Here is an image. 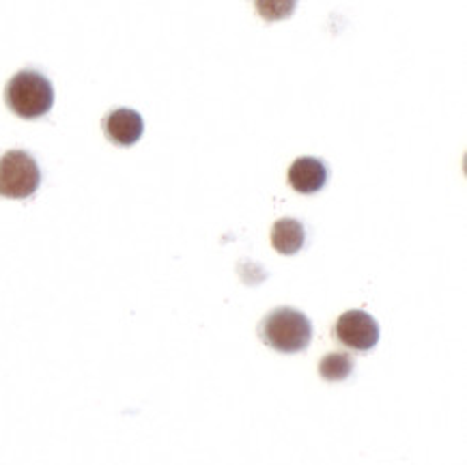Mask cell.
Wrapping results in <instances>:
<instances>
[{"label": "cell", "mask_w": 467, "mask_h": 465, "mask_svg": "<svg viewBox=\"0 0 467 465\" xmlns=\"http://www.w3.org/2000/svg\"><path fill=\"white\" fill-rule=\"evenodd\" d=\"M297 7V0H254V9L263 20L278 22L293 16Z\"/></svg>", "instance_id": "obj_9"}, {"label": "cell", "mask_w": 467, "mask_h": 465, "mask_svg": "<svg viewBox=\"0 0 467 465\" xmlns=\"http://www.w3.org/2000/svg\"><path fill=\"white\" fill-rule=\"evenodd\" d=\"M104 129L115 145L131 147L140 140L142 132H145V121L136 110L119 108L104 119Z\"/></svg>", "instance_id": "obj_5"}, {"label": "cell", "mask_w": 467, "mask_h": 465, "mask_svg": "<svg viewBox=\"0 0 467 465\" xmlns=\"http://www.w3.org/2000/svg\"><path fill=\"white\" fill-rule=\"evenodd\" d=\"M306 243V231L304 224L296 218H283L272 229V246L280 254H296Z\"/></svg>", "instance_id": "obj_7"}, {"label": "cell", "mask_w": 467, "mask_h": 465, "mask_svg": "<svg viewBox=\"0 0 467 465\" xmlns=\"http://www.w3.org/2000/svg\"><path fill=\"white\" fill-rule=\"evenodd\" d=\"M353 371V360L347 354H327L319 362V373L326 381H343Z\"/></svg>", "instance_id": "obj_8"}, {"label": "cell", "mask_w": 467, "mask_h": 465, "mask_svg": "<svg viewBox=\"0 0 467 465\" xmlns=\"http://www.w3.org/2000/svg\"><path fill=\"white\" fill-rule=\"evenodd\" d=\"M39 183L41 170L31 153L9 151L0 158V196L28 199L37 192Z\"/></svg>", "instance_id": "obj_3"}, {"label": "cell", "mask_w": 467, "mask_h": 465, "mask_svg": "<svg viewBox=\"0 0 467 465\" xmlns=\"http://www.w3.org/2000/svg\"><path fill=\"white\" fill-rule=\"evenodd\" d=\"M327 183V166L319 158H299L289 169V186L299 194H315Z\"/></svg>", "instance_id": "obj_6"}, {"label": "cell", "mask_w": 467, "mask_h": 465, "mask_svg": "<svg viewBox=\"0 0 467 465\" xmlns=\"http://www.w3.org/2000/svg\"><path fill=\"white\" fill-rule=\"evenodd\" d=\"M261 338L267 347L280 354H297L310 345L313 338V324L304 313L296 308H276L263 319Z\"/></svg>", "instance_id": "obj_1"}, {"label": "cell", "mask_w": 467, "mask_h": 465, "mask_svg": "<svg viewBox=\"0 0 467 465\" xmlns=\"http://www.w3.org/2000/svg\"><path fill=\"white\" fill-rule=\"evenodd\" d=\"M334 338L349 349L368 351L379 341V326L364 310H347L334 326Z\"/></svg>", "instance_id": "obj_4"}, {"label": "cell", "mask_w": 467, "mask_h": 465, "mask_svg": "<svg viewBox=\"0 0 467 465\" xmlns=\"http://www.w3.org/2000/svg\"><path fill=\"white\" fill-rule=\"evenodd\" d=\"M7 106L22 119H39L52 110L54 88L44 74L24 69L9 80L5 91Z\"/></svg>", "instance_id": "obj_2"}]
</instances>
